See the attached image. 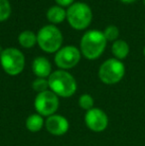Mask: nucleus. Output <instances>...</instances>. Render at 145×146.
Instances as JSON below:
<instances>
[{"label": "nucleus", "instance_id": "nucleus-1", "mask_svg": "<svg viewBox=\"0 0 145 146\" xmlns=\"http://www.w3.org/2000/svg\"><path fill=\"white\" fill-rule=\"evenodd\" d=\"M48 82L49 88L58 96L70 98L77 90V82L75 78L64 70L52 73Z\"/></svg>", "mask_w": 145, "mask_h": 146}, {"label": "nucleus", "instance_id": "nucleus-2", "mask_svg": "<svg viewBox=\"0 0 145 146\" xmlns=\"http://www.w3.org/2000/svg\"><path fill=\"white\" fill-rule=\"evenodd\" d=\"M105 45L107 39L103 33L97 30H91L83 35L81 42V49L85 58L93 60L103 54Z\"/></svg>", "mask_w": 145, "mask_h": 146}, {"label": "nucleus", "instance_id": "nucleus-3", "mask_svg": "<svg viewBox=\"0 0 145 146\" xmlns=\"http://www.w3.org/2000/svg\"><path fill=\"white\" fill-rule=\"evenodd\" d=\"M125 74L123 63L117 59H109L101 66L99 77L103 84L114 85L122 80Z\"/></svg>", "mask_w": 145, "mask_h": 146}, {"label": "nucleus", "instance_id": "nucleus-4", "mask_svg": "<svg viewBox=\"0 0 145 146\" xmlns=\"http://www.w3.org/2000/svg\"><path fill=\"white\" fill-rule=\"evenodd\" d=\"M37 41L45 52L54 53L62 45L63 36L61 31L54 25H47L39 31Z\"/></svg>", "mask_w": 145, "mask_h": 146}, {"label": "nucleus", "instance_id": "nucleus-5", "mask_svg": "<svg viewBox=\"0 0 145 146\" xmlns=\"http://www.w3.org/2000/svg\"><path fill=\"white\" fill-rule=\"evenodd\" d=\"M0 62L3 70L10 76L19 75L25 66V58L19 50L15 48H8L3 50Z\"/></svg>", "mask_w": 145, "mask_h": 146}, {"label": "nucleus", "instance_id": "nucleus-6", "mask_svg": "<svg viewBox=\"0 0 145 146\" xmlns=\"http://www.w3.org/2000/svg\"><path fill=\"white\" fill-rule=\"evenodd\" d=\"M67 17L70 25L75 29L81 30L87 28L91 21V10L85 3H75L67 11Z\"/></svg>", "mask_w": 145, "mask_h": 146}, {"label": "nucleus", "instance_id": "nucleus-7", "mask_svg": "<svg viewBox=\"0 0 145 146\" xmlns=\"http://www.w3.org/2000/svg\"><path fill=\"white\" fill-rule=\"evenodd\" d=\"M59 104L58 96L52 90H46L37 94L34 106L38 114L49 117L56 113L59 108Z\"/></svg>", "mask_w": 145, "mask_h": 146}, {"label": "nucleus", "instance_id": "nucleus-8", "mask_svg": "<svg viewBox=\"0 0 145 146\" xmlns=\"http://www.w3.org/2000/svg\"><path fill=\"white\" fill-rule=\"evenodd\" d=\"M85 125L93 132H103L109 125V117L101 108H93L85 115Z\"/></svg>", "mask_w": 145, "mask_h": 146}, {"label": "nucleus", "instance_id": "nucleus-9", "mask_svg": "<svg viewBox=\"0 0 145 146\" xmlns=\"http://www.w3.org/2000/svg\"><path fill=\"white\" fill-rule=\"evenodd\" d=\"M81 59L79 51L73 46H67L61 49L55 56V63L61 69L73 68Z\"/></svg>", "mask_w": 145, "mask_h": 146}, {"label": "nucleus", "instance_id": "nucleus-10", "mask_svg": "<svg viewBox=\"0 0 145 146\" xmlns=\"http://www.w3.org/2000/svg\"><path fill=\"white\" fill-rule=\"evenodd\" d=\"M45 127L47 131L52 135L61 136L68 132L70 124L66 117L60 114H53L49 116L45 121Z\"/></svg>", "mask_w": 145, "mask_h": 146}, {"label": "nucleus", "instance_id": "nucleus-11", "mask_svg": "<svg viewBox=\"0 0 145 146\" xmlns=\"http://www.w3.org/2000/svg\"><path fill=\"white\" fill-rule=\"evenodd\" d=\"M32 70H33V73L35 74L38 78H45L50 77L51 75V67L50 62L48 61L44 57H38L34 60L33 65H32Z\"/></svg>", "mask_w": 145, "mask_h": 146}, {"label": "nucleus", "instance_id": "nucleus-12", "mask_svg": "<svg viewBox=\"0 0 145 146\" xmlns=\"http://www.w3.org/2000/svg\"><path fill=\"white\" fill-rule=\"evenodd\" d=\"M45 125V120L43 119V116L38 113L31 114L26 119V128L30 132H38L43 128Z\"/></svg>", "mask_w": 145, "mask_h": 146}, {"label": "nucleus", "instance_id": "nucleus-13", "mask_svg": "<svg viewBox=\"0 0 145 146\" xmlns=\"http://www.w3.org/2000/svg\"><path fill=\"white\" fill-rule=\"evenodd\" d=\"M112 54L114 55L117 60H122L124 58H126L129 53V46L128 44L123 40H117L113 43L112 45Z\"/></svg>", "mask_w": 145, "mask_h": 146}, {"label": "nucleus", "instance_id": "nucleus-14", "mask_svg": "<svg viewBox=\"0 0 145 146\" xmlns=\"http://www.w3.org/2000/svg\"><path fill=\"white\" fill-rule=\"evenodd\" d=\"M66 15L67 13L65 12V10L60 6H53L47 12V17H48L49 21L54 24L61 23L65 19Z\"/></svg>", "mask_w": 145, "mask_h": 146}, {"label": "nucleus", "instance_id": "nucleus-15", "mask_svg": "<svg viewBox=\"0 0 145 146\" xmlns=\"http://www.w3.org/2000/svg\"><path fill=\"white\" fill-rule=\"evenodd\" d=\"M37 41V37L31 31H24L20 34L19 42L25 48H31L35 45Z\"/></svg>", "mask_w": 145, "mask_h": 146}, {"label": "nucleus", "instance_id": "nucleus-16", "mask_svg": "<svg viewBox=\"0 0 145 146\" xmlns=\"http://www.w3.org/2000/svg\"><path fill=\"white\" fill-rule=\"evenodd\" d=\"M79 104L83 110H91V108H93V104H95V100H93V96L89 94H81L79 98Z\"/></svg>", "mask_w": 145, "mask_h": 146}, {"label": "nucleus", "instance_id": "nucleus-17", "mask_svg": "<svg viewBox=\"0 0 145 146\" xmlns=\"http://www.w3.org/2000/svg\"><path fill=\"white\" fill-rule=\"evenodd\" d=\"M32 88L38 94L46 92V90H48L49 88V82L48 80L43 79V78H37L35 81L33 82V84H32Z\"/></svg>", "mask_w": 145, "mask_h": 146}, {"label": "nucleus", "instance_id": "nucleus-18", "mask_svg": "<svg viewBox=\"0 0 145 146\" xmlns=\"http://www.w3.org/2000/svg\"><path fill=\"white\" fill-rule=\"evenodd\" d=\"M11 13V7L8 0H0V22L6 20Z\"/></svg>", "mask_w": 145, "mask_h": 146}, {"label": "nucleus", "instance_id": "nucleus-19", "mask_svg": "<svg viewBox=\"0 0 145 146\" xmlns=\"http://www.w3.org/2000/svg\"><path fill=\"white\" fill-rule=\"evenodd\" d=\"M103 35H105L107 41V40L113 41V40H116V39H117L118 35H119V31H118V28L116 27V26L111 25V26H109V27L105 30Z\"/></svg>", "mask_w": 145, "mask_h": 146}, {"label": "nucleus", "instance_id": "nucleus-20", "mask_svg": "<svg viewBox=\"0 0 145 146\" xmlns=\"http://www.w3.org/2000/svg\"><path fill=\"white\" fill-rule=\"evenodd\" d=\"M56 1H57V3L62 6H68L72 3L73 0H56Z\"/></svg>", "mask_w": 145, "mask_h": 146}, {"label": "nucleus", "instance_id": "nucleus-21", "mask_svg": "<svg viewBox=\"0 0 145 146\" xmlns=\"http://www.w3.org/2000/svg\"><path fill=\"white\" fill-rule=\"evenodd\" d=\"M122 2H124V3H130V2H133L135 1V0H121Z\"/></svg>", "mask_w": 145, "mask_h": 146}, {"label": "nucleus", "instance_id": "nucleus-22", "mask_svg": "<svg viewBox=\"0 0 145 146\" xmlns=\"http://www.w3.org/2000/svg\"><path fill=\"white\" fill-rule=\"evenodd\" d=\"M2 52H3V50H2V48H1V46H0V56H1V54H2Z\"/></svg>", "mask_w": 145, "mask_h": 146}, {"label": "nucleus", "instance_id": "nucleus-23", "mask_svg": "<svg viewBox=\"0 0 145 146\" xmlns=\"http://www.w3.org/2000/svg\"><path fill=\"white\" fill-rule=\"evenodd\" d=\"M143 54H144V56H145V47H144V49H143Z\"/></svg>", "mask_w": 145, "mask_h": 146}, {"label": "nucleus", "instance_id": "nucleus-24", "mask_svg": "<svg viewBox=\"0 0 145 146\" xmlns=\"http://www.w3.org/2000/svg\"><path fill=\"white\" fill-rule=\"evenodd\" d=\"M143 4H144V5H145V0H143Z\"/></svg>", "mask_w": 145, "mask_h": 146}]
</instances>
